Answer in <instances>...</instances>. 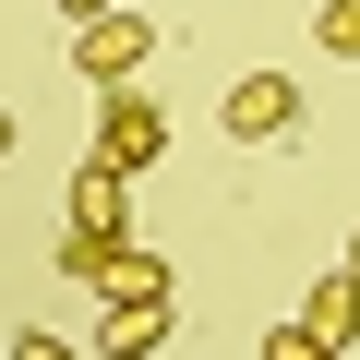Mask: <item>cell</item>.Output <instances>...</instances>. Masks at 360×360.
I'll return each instance as SVG.
<instances>
[{
    "instance_id": "6da1fadb",
    "label": "cell",
    "mask_w": 360,
    "mask_h": 360,
    "mask_svg": "<svg viewBox=\"0 0 360 360\" xmlns=\"http://www.w3.org/2000/svg\"><path fill=\"white\" fill-rule=\"evenodd\" d=\"M144 60H156V25H144V13H120V0L72 25V72H84V84H132Z\"/></svg>"
},
{
    "instance_id": "7a4b0ae2",
    "label": "cell",
    "mask_w": 360,
    "mask_h": 360,
    "mask_svg": "<svg viewBox=\"0 0 360 360\" xmlns=\"http://www.w3.org/2000/svg\"><path fill=\"white\" fill-rule=\"evenodd\" d=\"M96 156L132 180V168H156L168 156V108L156 96H132V84H96Z\"/></svg>"
},
{
    "instance_id": "3957f363",
    "label": "cell",
    "mask_w": 360,
    "mask_h": 360,
    "mask_svg": "<svg viewBox=\"0 0 360 360\" xmlns=\"http://www.w3.org/2000/svg\"><path fill=\"white\" fill-rule=\"evenodd\" d=\"M217 120H229L240 144H288V132H300V84H288V72H240Z\"/></svg>"
},
{
    "instance_id": "277c9868",
    "label": "cell",
    "mask_w": 360,
    "mask_h": 360,
    "mask_svg": "<svg viewBox=\"0 0 360 360\" xmlns=\"http://www.w3.org/2000/svg\"><path fill=\"white\" fill-rule=\"evenodd\" d=\"M168 324H180L168 300H108V312H96V348H108V360H156Z\"/></svg>"
},
{
    "instance_id": "5b68a950",
    "label": "cell",
    "mask_w": 360,
    "mask_h": 360,
    "mask_svg": "<svg viewBox=\"0 0 360 360\" xmlns=\"http://www.w3.org/2000/svg\"><path fill=\"white\" fill-rule=\"evenodd\" d=\"M96 300H180V288H168V252H132V240H120V252L96 264Z\"/></svg>"
},
{
    "instance_id": "8992f818",
    "label": "cell",
    "mask_w": 360,
    "mask_h": 360,
    "mask_svg": "<svg viewBox=\"0 0 360 360\" xmlns=\"http://www.w3.org/2000/svg\"><path fill=\"white\" fill-rule=\"evenodd\" d=\"M72 229H108V240H120V168H108V156L72 168Z\"/></svg>"
},
{
    "instance_id": "52a82bcc",
    "label": "cell",
    "mask_w": 360,
    "mask_h": 360,
    "mask_svg": "<svg viewBox=\"0 0 360 360\" xmlns=\"http://www.w3.org/2000/svg\"><path fill=\"white\" fill-rule=\"evenodd\" d=\"M300 324H312V336H336V348H348V336H360V276H348V264H336V276H324V288H312V300H300Z\"/></svg>"
},
{
    "instance_id": "ba28073f",
    "label": "cell",
    "mask_w": 360,
    "mask_h": 360,
    "mask_svg": "<svg viewBox=\"0 0 360 360\" xmlns=\"http://www.w3.org/2000/svg\"><path fill=\"white\" fill-rule=\"evenodd\" d=\"M312 49L324 60H360V0H324V13H312Z\"/></svg>"
},
{
    "instance_id": "9c48e42d",
    "label": "cell",
    "mask_w": 360,
    "mask_h": 360,
    "mask_svg": "<svg viewBox=\"0 0 360 360\" xmlns=\"http://www.w3.org/2000/svg\"><path fill=\"white\" fill-rule=\"evenodd\" d=\"M264 360H348V348L312 336V324H264Z\"/></svg>"
},
{
    "instance_id": "30bf717a",
    "label": "cell",
    "mask_w": 360,
    "mask_h": 360,
    "mask_svg": "<svg viewBox=\"0 0 360 360\" xmlns=\"http://www.w3.org/2000/svg\"><path fill=\"white\" fill-rule=\"evenodd\" d=\"M13 360H72V348H60L49 324H25V336H13Z\"/></svg>"
},
{
    "instance_id": "8fae6325",
    "label": "cell",
    "mask_w": 360,
    "mask_h": 360,
    "mask_svg": "<svg viewBox=\"0 0 360 360\" xmlns=\"http://www.w3.org/2000/svg\"><path fill=\"white\" fill-rule=\"evenodd\" d=\"M84 13H108V0H60V25H84Z\"/></svg>"
},
{
    "instance_id": "7c38bea8",
    "label": "cell",
    "mask_w": 360,
    "mask_h": 360,
    "mask_svg": "<svg viewBox=\"0 0 360 360\" xmlns=\"http://www.w3.org/2000/svg\"><path fill=\"white\" fill-rule=\"evenodd\" d=\"M0 156H13V108H0Z\"/></svg>"
},
{
    "instance_id": "4fadbf2b",
    "label": "cell",
    "mask_w": 360,
    "mask_h": 360,
    "mask_svg": "<svg viewBox=\"0 0 360 360\" xmlns=\"http://www.w3.org/2000/svg\"><path fill=\"white\" fill-rule=\"evenodd\" d=\"M348 276H360V229H348Z\"/></svg>"
}]
</instances>
